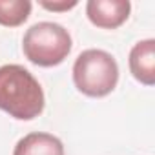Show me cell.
Here are the masks:
<instances>
[{
  "label": "cell",
  "mask_w": 155,
  "mask_h": 155,
  "mask_svg": "<svg viewBox=\"0 0 155 155\" xmlns=\"http://www.w3.org/2000/svg\"><path fill=\"white\" fill-rule=\"evenodd\" d=\"M31 15L29 0H0V26L17 28Z\"/></svg>",
  "instance_id": "obj_7"
},
{
  "label": "cell",
  "mask_w": 155,
  "mask_h": 155,
  "mask_svg": "<svg viewBox=\"0 0 155 155\" xmlns=\"http://www.w3.org/2000/svg\"><path fill=\"white\" fill-rule=\"evenodd\" d=\"M46 97L38 81L20 64L0 66V110L18 120H31L44 111Z\"/></svg>",
  "instance_id": "obj_1"
},
{
  "label": "cell",
  "mask_w": 155,
  "mask_h": 155,
  "mask_svg": "<svg viewBox=\"0 0 155 155\" xmlns=\"http://www.w3.org/2000/svg\"><path fill=\"white\" fill-rule=\"evenodd\" d=\"M40 6L42 8H46V9H49V11H68V9H71V8H75L77 6V2H40Z\"/></svg>",
  "instance_id": "obj_8"
},
{
  "label": "cell",
  "mask_w": 155,
  "mask_h": 155,
  "mask_svg": "<svg viewBox=\"0 0 155 155\" xmlns=\"http://www.w3.org/2000/svg\"><path fill=\"white\" fill-rule=\"evenodd\" d=\"M71 46L68 29L55 22L33 24L22 38L26 58L40 68H53L64 62L71 51Z\"/></svg>",
  "instance_id": "obj_3"
},
{
  "label": "cell",
  "mask_w": 155,
  "mask_h": 155,
  "mask_svg": "<svg viewBox=\"0 0 155 155\" xmlns=\"http://www.w3.org/2000/svg\"><path fill=\"white\" fill-rule=\"evenodd\" d=\"M130 71L140 84H155V40L137 42L130 51Z\"/></svg>",
  "instance_id": "obj_5"
},
{
  "label": "cell",
  "mask_w": 155,
  "mask_h": 155,
  "mask_svg": "<svg viewBox=\"0 0 155 155\" xmlns=\"http://www.w3.org/2000/svg\"><path fill=\"white\" fill-rule=\"evenodd\" d=\"M13 155H64V144L51 133L35 131L15 144Z\"/></svg>",
  "instance_id": "obj_6"
},
{
  "label": "cell",
  "mask_w": 155,
  "mask_h": 155,
  "mask_svg": "<svg viewBox=\"0 0 155 155\" xmlns=\"http://www.w3.org/2000/svg\"><path fill=\"white\" fill-rule=\"evenodd\" d=\"M73 82L88 97H106L119 82L117 60L104 49H86L73 64Z\"/></svg>",
  "instance_id": "obj_2"
},
{
  "label": "cell",
  "mask_w": 155,
  "mask_h": 155,
  "mask_svg": "<svg viewBox=\"0 0 155 155\" xmlns=\"http://www.w3.org/2000/svg\"><path fill=\"white\" fill-rule=\"evenodd\" d=\"M131 11L128 0H90L86 4V15L90 22L102 29H115L122 26Z\"/></svg>",
  "instance_id": "obj_4"
}]
</instances>
